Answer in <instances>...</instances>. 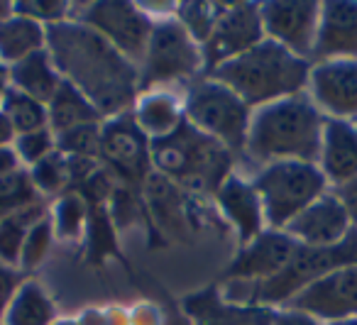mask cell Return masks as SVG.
Returning a JSON list of instances; mask_svg holds the SVG:
<instances>
[{
  "label": "cell",
  "instance_id": "6da1fadb",
  "mask_svg": "<svg viewBox=\"0 0 357 325\" xmlns=\"http://www.w3.org/2000/svg\"><path fill=\"white\" fill-rule=\"evenodd\" d=\"M47 52L56 71L79 89L100 118L130 113L139 96V69L91 27L64 20L47 27Z\"/></svg>",
  "mask_w": 357,
  "mask_h": 325
},
{
  "label": "cell",
  "instance_id": "7a4b0ae2",
  "mask_svg": "<svg viewBox=\"0 0 357 325\" xmlns=\"http://www.w3.org/2000/svg\"><path fill=\"white\" fill-rule=\"evenodd\" d=\"M326 115L308 93L289 96L252 110L245 154L257 167L274 162H318Z\"/></svg>",
  "mask_w": 357,
  "mask_h": 325
},
{
  "label": "cell",
  "instance_id": "3957f363",
  "mask_svg": "<svg viewBox=\"0 0 357 325\" xmlns=\"http://www.w3.org/2000/svg\"><path fill=\"white\" fill-rule=\"evenodd\" d=\"M313 61L291 54L272 40L259 42L255 50L211 71V79L225 84L252 110L277 103L289 96L306 93Z\"/></svg>",
  "mask_w": 357,
  "mask_h": 325
},
{
  "label": "cell",
  "instance_id": "277c9868",
  "mask_svg": "<svg viewBox=\"0 0 357 325\" xmlns=\"http://www.w3.org/2000/svg\"><path fill=\"white\" fill-rule=\"evenodd\" d=\"M149 154L154 174L201 198L215 196L220 183L235 174L233 169L238 164L233 152L189 123H184L169 137L154 139L149 144Z\"/></svg>",
  "mask_w": 357,
  "mask_h": 325
},
{
  "label": "cell",
  "instance_id": "5b68a950",
  "mask_svg": "<svg viewBox=\"0 0 357 325\" xmlns=\"http://www.w3.org/2000/svg\"><path fill=\"white\" fill-rule=\"evenodd\" d=\"M340 266H357V230L352 227L350 235L333 247H306L296 245L291 259L287 262L277 276L262 284H230L220 286L223 296L233 303H262L269 308H282L296 294H301L308 284L321 276L340 269Z\"/></svg>",
  "mask_w": 357,
  "mask_h": 325
},
{
  "label": "cell",
  "instance_id": "8992f818",
  "mask_svg": "<svg viewBox=\"0 0 357 325\" xmlns=\"http://www.w3.org/2000/svg\"><path fill=\"white\" fill-rule=\"evenodd\" d=\"M184 113L186 123L220 142L238 159L245 154L252 108L225 84L211 76H201L189 84L184 93Z\"/></svg>",
  "mask_w": 357,
  "mask_h": 325
},
{
  "label": "cell",
  "instance_id": "52a82bcc",
  "mask_svg": "<svg viewBox=\"0 0 357 325\" xmlns=\"http://www.w3.org/2000/svg\"><path fill=\"white\" fill-rule=\"evenodd\" d=\"M139 69V93L154 89H172L176 84H194L204 76V52L199 42L184 30L176 17L154 22Z\"/></svg>",
  "mask_w": 357,
  "mask_h": 325
},
{
  "label": "cell",
  "instance_id": "ba28073f",
  "mask_svg": "<svg viewBox=\"0 0 357 325\" xmlns=\"http://www.w3.org/2000/svg\"><path fill=\"white\" fill-rule=\"evenodd\" d=\"M264 208V220L272 230H284L303 208L328 193L326 181L318 164L311 162H274L259 167L252 176Z\"/></svg>",
  "mask_w": 357,
  "mask_h": 325
},
{
  "label": "cell",
  "instance_id": "9c48e42d",
  "mask_svg": "<svg viewBox=\"0 0 357 325\" xmlns=\"http://www.w3.org/2000/svg\"><path fill=\"white\" fill-rule=\"evenodd\" d=\"M71 10H79L69 17L91 27L125 59L139 64L147 50V42L154 30V17L144 13L139 3L128 0H96V3H71Z\"/></svg>",
  "mask_w": 357,
  "mask_h": 325
},
{
  "label": "cell",
  "instance_id": "30bf717a",
  "mask_svg": "<svg viewBox=\"0 0 357 325\" xmlns=\"http://www.w3.org/2000/svg\"><path fill=\"white\" fill-rule=\"evenodd\" d=\"M149 137L137 128L132 113L115 115L100 125V164L115 181L142 193L152 174Z\"/></svg>",
  "mask_w": 357,
  "mask_h": 325
},
{
  "label": "cell",
  "instance_id": "8fae6325",
  "mask_svg": "<svg viewBox=\"0 0 357 325\" xmlns=\"http://www.w3.org/2000/svg\"><path fill=\"white\" fill-rule=\"evenodd\" d=\"M264 37L291 54L311 61L321 32L323 3L318 0H267L259 3Z\"/></svg>",
  "mask_w": 357,
  "mask_h": 325
},
{
  "label": "cell",
  "instance_id": "7c38bea8",
  "mask_svg": "<svg viewBox=\"0 0 357 325\" xmlns=\"http://www.w3.org/2000/svg\"><path fill=\"white\" fill-rule=\"evenodd\" d=\"M264 40L267 37H264L262 15H259V3H245V0L243 3H223L213 32L201 47L206 69L204 76L243 56L245 52L255 50Z\"/></svg>",
  "mask_w": 357,
  "mask_h": 325
},
{
  "label": "cell",
  "instance_id": "4fadbf2b",
  "mask_svg": "<svg viewBox=\"0 0 357 325\" xmlns=\"http://www.w3.org/2000/svg\"><path fill=\"white\" fill-rule=\"evenodd\" d=\"M306 93L326 118L357 123V59L313 61Z\"/></svg>",
  "mask_w": 357,
  "mask_h": 325
},
{
  "label": "cell",
  "instance_id": "5bb4252c",
  "mask_svg": "<svg viewBox=\"0 0 357 325\" xmlns=\"http://www.w3.org/2000/svg\"><path fill=\"white\" fill-rule=\"evenodd\" d=\"M296 245L298 242L284 230L267 227L252 242L240 245L238 255L233 257L228 269L220 276V284H230V281H238V284H262V281H269L287 266Z\"/></svg>",
  "mask_w": 357,
  "mask_h": 325
},
{
  "label": "cell",
  "instance_id": "9a60e30c",
  "mask_svg": "<svg viewBox=\"0 0 357 325\" xmlns=\"http://www.w3.org/2000/svg\"><path fill=\"white\" fill-rule=\"evenodd\" d=\"M287 305L313 315L323 325L357 318V266H340L296 294Z\"/></svg>",
  "mask_w": 357,
  "mask_h": 325
},
{
  "label": "cell",
  "instance_id": "2e32d148",
  "mask_svg": "<svg viewBox=\"0 0 357 325\" xmlns=\"http://www.w3.org/2000/svg\"><path fill=\"white\" fill-rule=\"evenodd\" d=\"M181 310L191 325H272L274 308L262 303H233L218 284L181 298Z\"/></svg>",
  "mask_w": 357,
  "mask_h": 325
},
{
  "label": "cell",
  "instance_id": "e0dca14e",
  "mask_svg": "<svg viewBox=\"0 0 357 325\" xmlns=\"http://www.w3.org/2000/svg\"><path fill=\"white\" fill-rule=\"evenodd\" d=\"M352 230V222L347 218L342 203L333 191L323 193L318 201H313L308 208H303L284 232L291 235L298 245L306 247H333L342 242Z\"/></svg>",
  "mask_w": 357,
  "mask_h": 325
},
{
  "label": "cell",
  "instance_id": "ac0fdd59",
  "mask_svg": "<svg viewBox=\"0 0 357 325\" xmlns=\"http://www.w3.org/2000/svg\"><path fill=\"white\" fill-rule=\"evenodd\" d=\"M215 206L220 216L233 225L240 245H248L257 235L267 230L264 208L259 201L257 188L252 186V179H245L240 174H230L220 188L215 191Z\"/></svg>",
  "mask_w": 357,
  "mask_h": 325
},
{
  "label": "cell",
  "instance_id": "d6986e66",
  "mask_svg": "<svg viewBox=\"0 0 357 325\" xmlns=\"http://www.w3.org/2000/svg\"><path fill=\"white\" fill-rule=\"evenodd\" d=\"M357 59V0L323 3L321 32L311 61Z\"/></svg>",
  "mask_w": 357,
  "mask_h": 325
},
{
  "label": "cell",
  "instance_id": "ffe728a7",
  "mask_svg": "<svg viewBox=\"0 0 357 325\" xmlns=\"http://www.w3.org/2000/svg\"><path fill=\"white\" fill-rule=\"evenodd\" d=\"M316 164L333 186L352 181L357 176V123L326 118Z\"/></svg>",
  "mask_w": 357,
  "mask_h": 325
},
{
  "label": "cell",
  "instance_id": "44dd1931",
  "mask_svg": "<svg viewBox=\"0 0 357 325\" xmlns=\"http://www.w3.org/2000/svg\"><path fill=\"white\" fill-rule=\"evenodd\" d=\"M130 113H132L137 128L149 137V142L169 137L186 123L184 96L174 93V89L144 91L137 96Z\"/></svg>",
  "mask_w": 357,
  "mask_h": 325
},
{
  "label": "cell",
  "instance_id": "7402d4cb",
  "mask_svg": "<svg viewBox=\"0 0 357 325\" xmlns=\"http://www.w3.org/2000/svg\"><path fill=\"white\" fill-rule=\"evenodd\" d=\"M8 76H10L13 89L22 91V93L32 96V98L42 100V103H50L52 96L61 86V76L47 50L8 66Z\"/></svg>",
  "mask_w": 357,
  "mask_h": 325
},
{
  "label": "cell",
  "instance_id": "603a6c76",
  "mask_svg": "<svg viewBox=\"0 0 357 325\" xmlns=\"http://www.w3.org/2000/svg\"><path fill=\"white\" fill-rule=\"evenodd\" d=\"M47 50V27L13 13L0 22V64L13 66L30 54Z\"/></svg>",
  "mask_w": 357,
  "mask_h": 325
},
{
  "label": "cell",
  "instance_id": "cb8c5ba5",
  "mask_svg": "<svg viewBox=\"0 0 357 325\" xmlns=\"http://www.w3.org/2000/svg\"><path fill=\"white\" fill-rule=\"evenodd\" d=\"M47 113H50V130L54 135H64L74 128H81V125L103 123L96 105L64 79H61L56 93L52 96V100L47 103Z\"/></svg>",
  "mask_w": 357,
  "mask_h": 325
},
{
  "label": "cell",
  "instance_id": "d4e9b609",
  "mask_svg": "<svg viewBox=\"0 0 357 325\" xmlns=\"http://www.w3.org/2000/svg\"><path fill=\"white\" fill-rule=\"evenodd\" d=\"M56 305L47 289L35 279H25L6 310L3 325H52Z\"/></svg>",
  "mask_w": 357,
  "mask_h": 325
},
{
  "label": "cell",
  "instance_id": "484cf974",
  "mask_svg": "<svg viewBox=\"0 0 357 325\" xmlns=\"http://www.w3.org/2000/svg\"><path fill=\"white\" fill-rule=\"evenodd\" d=\"M50 213L47 201H40L30 208H22V211L13 213V216L3 218L0 220V264L15 266L20 264V252H22V242H25L30 227L37 220Z\"/></svg>",
  "mask_w": 357,
  "mask_h": 325
},
{
  "label": "cell",
  "instance_id": "4316f807",
  "mask_svg": "<svg viewBox=\"0 0 357 325\" xmlns=\"http://www.w3.org/2000/svg\"><path fill=\"white\" fill-rule=\"evenodd\" d=\"M86 250L91 264H103L108 257L123 259L118 250V227L108 213V203H89V220H86Z\"/></svg>",
  "mask_w": 357,
  "mask_h": 325
},
{
  "label": "cell",
  "instance_id": "83f0119b",
  "mask_svg": "<svg viewBox=\"0 0 357 325\" xmlns=\"http://www.w3.org/2000/svg\"><path fill=\"white\" fill-rule=\"evenodd\" d=\"M50 220L59 240H81V235L86 232V220H89V203L76 191L61 193L50 206Z\"/></svg>",
  "mask_w": 357,
  "mask_h": 325
},
{
  "label": "cell",
  "instance_id": "f1b7e54d",
  "mask_svg": "<svg viewBox=\"0 0 357 325\" xmlns=\"http://www.w3.org/2000/svg\"><path fill=\"white\" fill-rule=\"evenodd\" d=\"M0 110L6 113L8 120H10L15 135H25V133H35V130H42V128H50L47 103L22 93V91L13 89V86L8 89Z\"/></svg>",
  "mask_w": 357,
  "mask_h": 325
},
{
  "label": "cell",
  "instance_id": "f546056e",
  "mask_svg": "<svg viewBox=\"0 0 357 325\" xmlns=\"http://www.w3.org/2000/svg\"><path fill=\"white\" fill-rule=\"evenodd\" d=\"M32 183H35L37 193L42 198H59L61 193L69 191L71 186V176H69V157L64 152H52L50 157H45L40 164L27 169Z\"/></svg>",
  "mask_w": 357,
  "mask_h": 325
},
{
  "label": "cell",
  "instance_id": "4dcf8cb0",
  "mask_svg": "<svg viewBox=\"0 0 357 325\" xmlns=\"http://www.w3.org/2000/svg\"><path fill=\"white\" fill-rule=\"evenodd\" d=\"M223 10V3H211V0H189V3H176V17L184 30L199 42V47L206 45V40L213 32L215 22Z\"/></svg>",
  "mask_w": 357,
  "mask_h": 325
},
{
  "label": "cell",
  "instance_id": "1f68e13d",
  "mask_svg": "<svg viewBox=\"0 0 357 325\" xmlns=\"http://www.w3.org/2000/svg\"><path fill=\"white\" fill-rule=\"evenodd\" d=\"M40 201H45V198L37 193L27 169H20L10 176L0 179V220Z\"/></svg>",
  "mask_w": 357,
  "mask_h": 325
},
{
  "label": "cell",
  "instance_id": "d6a6232c",
  "mask_svg": "<svg viewBox=\"0 0 357 325\" xmlns=\"http://www.w3.org/2000/svg\"><path fill=\"white\" fill-rule=\"evenodd\" d=\"M54 240H56L54 227H52L50 213H47V216L42 218V220H37L35 225L30 227V232H27L25 242H22L20 264H17V269L20 271H35L37 266L50 257Z\"/></svg>",
  "mask_w": 357,
  "mask_h": 325
},
{
  "label": "cell",
  "instance_id": "836d02e7",
  "mask_svg": "<svg viewBox=\"0 0 357 325\" xmlns=\"http://www.w3.org/2000/svg\"><path fill=\"white\" fill-rule=\"evenodd\" d=\"M100 125L91 123L74 128L64 135H56V149L69 157H93L100 159Z\"/></svg>",
  "mask_w": 357,
  "mask_h": 325
},
{
  "label": "cell",
  "instance_id": "e575fe53",
  "mask_svg": "<svg viewBox=\"0 0 357 325\" xmlns=\"http://www.w3.org/2000/svg\"><path fill=\"white\" fill-rule=\"evenodd\" d=\"M17 159H20L22 167H35L45 157H50L52 152H56V135L50 128L35 130V133L15 135V142H13Z\"/></svg>",
  "mask_w": 357,
  "mask_h": 325
},
{
  "label": "cell",
  "instance_id": "d590c367",
  "mask_svg": "<svg viewBox=\"0 0 357 325\" xmlns=\"http://www.w3.org/2000/svg\"><path fill=\"white\" fill-rule=\"evenodd\" d=\"M13 10L17 15L40 22L42 27H52L56 22L69 20L71 3H66V0H17V3H13Z\"/></svg>",
  "mask_w": 357,
  "mask_h": 325
},
{
  "label": "cell",
  "instance_id": "8d00e7d4",
  "mask_svg": "<svg viewBox=\"0 0 357 325\" xmlns=\"http://www.w3.org/2000/svg\"><path fill=\"white\" fill-rule=\"evenodd\" d=\"M25 281V274L15 266L0 264V325H3V318H6V310L10 305V301L15 298L17 289Z\"/></svg>",
  "mask_w": 357,
  "mask_h": 325
},
{
  "label": "cell",
  "instance_id": "74e56055",
  "mask_svg": "<svg viewBox=\"0 0 357 325\" xmlns=\"http://www.w3.org/2000/svg\"><path fill=\"white\" fill-rule=\"evenodd\" d=\"M272 325H323V323L313 318V315L298 310V308H291V305H282V308H274Z\"/></svg>",
  "mask_w": 357,
  "mask_h": 325
},
{
  "label": "cell",
  "instance_id": "f35d334b",
  "mask_svg": "<svg viewBox=\"0 0 357 325\" xmlns=\"http://www.w3.org/2000/svg\"><path fill=\"white\" fill-rule=\"evenodd\" d=\"M333 193H335L337 201L342 203V208H345L352 227L357 230V176L352 179V181L342 183V186H335V191H333Z\"/></svg>",
  "mask_w": 357,
  "mask_h": 325
},
{
  "label": "cell",
  "instance_id": "ab89813d",
  "mask_svg": "<svg viewBox=\"0 0 357 325\" xmlns=\"http://www.w3.org/2000/svg\"><path fill=\"white\" fill-rule=\"evenodd\" d=\"M130 325H164V315L154 303H137L130 313Z\"/></svg>",
  "mask_w": 357,
  "mask_h": 325
},
{
  "label": "cell",
  "instance_id": "60d3db41",
  "mask_svg": "<svg viewBox=\"0 0 357 325\" xmlns=\"http://www.w3.org/2000/svg\"><path fill=\"white\" fill-rule=\"evenodd\" d=\"M20 169H25V167H22L20 159H17L13 144H10V147H0V179L10 176V174L20 172Z\"/></svg>",
  "mask_w": 357,
  "mask_h": 325
},
{
  "label": "cell",
  "instance_id": "b9f144b4",
  "mask_svg": "<svg viewBox=\"0 0 357 325\" xmlns=\"http://www.w3.org/2000/svg\"><path fill=\"white\" fill-rule=\"evenodd\" d=\"M164 325H191V323L184 315V310H181V305L174 303V301H169L167 313H164Z\"/></svg>",
  "mask_w": 357,
  "mask_h": 325
},
{
  "label": "cell",
  "instance_id": "7bdbcfd3",
  "mask_svg": "<svg viewBox=\"0 0 357 325\" xmlns=\"http://www.w3.org/2000/svg\"><path fill=\"white\" fill-rule=\"evenodd\" d=\"M15 142V130H13L10 120L6 118V113L0 110V147H10Z\"/></svg>",
  "mask_w": 357,
  "mask_h": 325
},
{
  "label": "cell",
  "instance_id": "ee69618b",
  "mask_svg": "<svg viewBox=\"0 0 357 325\" xmlns=\"http://www.w3.org/2000/svg\"><path fill=\"white\" fill-rule=\"evenodd\" d=\"M8 89H10V76H8V66L0 64V105H3V98H6Z\"/></svg>",
  "mask_w": 357,
  "mask_h": 325
},
{
  "label": "cell",
  "instance_id": "f6af8a7d",
  "mask_svg": "<svg viewBox=\"0 0 357 325\" xmlns=\"http://www.w3.org/2000/svg\"><path fill=\"white\" fill-rule=\"evenodd\" d=\"M13 13H15V10H13V3H10V0H0V22L8 20V17H10Z\"/></svg>",
  "mask_w": 357,
  "mask_h": 325
},
{
  "label": "cell",
  "instance_id": "bcb514c9",
  "mask_svg": "<svg viewBox=\"0 0 357 325\" xmlns=\"http://www.w3.org/2000/svg\"><path fill=\"white\" fill-rule=\"evenodd\" d=\"M52 325H81L79 318H56Z\"/></svg>",
  "mask_w": 357,
  "mask_h": 325
},
{
  "label": "cell",
  "instance_id": "7dc6e473",
  "mask_svg": "<svg viewBox=\"0 0 357 325\" xmlns=\"http://www.w3.org/2000/svg\"><path fill=\"white\" fill-rule=\"evenodd\" d=\"M328 325H357V318H347V320H337V323H328Z\"/></svg>",
  "mask_w": 357,
  "mask_h": 325
}]
</instances>
